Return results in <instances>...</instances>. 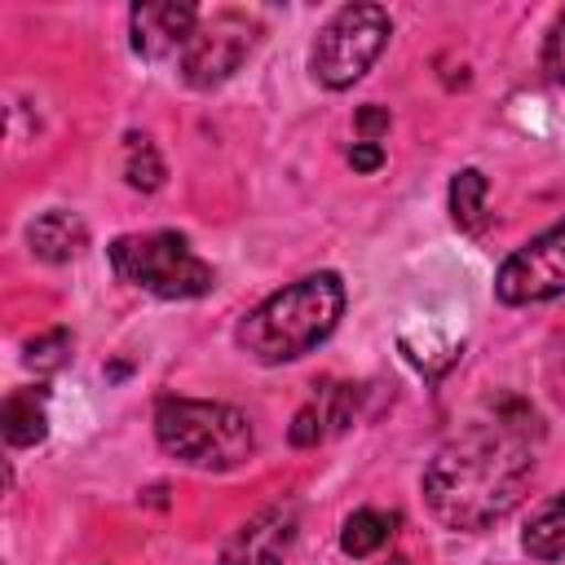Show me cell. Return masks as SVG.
Instances as JSON below:
<instances>
[{
	"instance_id": "obj_1",
	"label": "cell",
	"mask_w": 565,
	"mask_h": 565,
	"mask_svg": "<svg viewBox=\"0 0 565 565\" xmlns=\"http://www.w3.org/2000/svg\"><path fill=\"white\" fill-rule=\"evenodd\" d=\"M539 415L521 397H503L494 406V419L468 424L459 437H450L424 468V503L446 530H486L503 521L530 477H534V446L539 441Z\"/></svg>"
},
{
	"instance_id": "obj_6",
	"label": "cell",
	"mask_w": 565,
	"mask_h": 565,
	"mask_svg": "<svg viewBox=\"0 0 565 565\" xmlns=\"http://www.w3.org/2000/svg\"><path fill=\"white\" fill-rule=\"evenodd\" d=\"M260 40V22L238 13V9H221L212 18H203L190 35V44L177 57V71L190 88H216L225 84L256 49Z\"/></svg>"
},
{
	"instance_id": "obj_20",
	"label": "cell",
	"mask_w": 565,
	"mask_h": 565,
	"mask_svg": "<svg viewBox=\"0 0 565 565\" xmlns=\"http://www.w3.org/2000/svg\"><path fill=\"white\" fill-rule=\"evenodd\" d=\"M349 163H353V172H375V168L384 163V150H380V141H353V150H349Z\"/></svg>"
},
{
	"instance_id": "obj_17",
	"label": "cell",
	"mask_w": 565,
	"mask_h": 565,
	"mask_svg": "<svg viewBox=\"0 0 565 565\" xmlns=\"http://www.w3.org/2000/svg\"><path fill=\"white\" fill-rule=\"evenodd\" d=\"M327 433H331V424H327V415H322L318 402H309V406L296 411V419H291V446H318Z\"/></svg>"
},
{
	"instance_id": "obj_16",
	"label": "cell",
	"mask_w": 565,
	"mask_h": 565,
	"mask_svg": "<svg viewBox=\"0 0 565 565\" xmlns=\"http://www.w3.org/2000/svg\"><path fill=\"white\" fill-rule=\"evenodd\" d=\"M66 358H71V335L66 331H49V335L26 340V366H35L40 375L66 366Z\"/></svg>"
},
{
	"instance_id": "obj_10",
	"label": "cell",
	"mask_w": 565,
	"mask_h": 565,
	"mask_svg": "<svg viewBox=\"0 0 565 565\" xmlns=\"http://www.w3.org/2000/svg\"><path fill=\"white\" fill-rule=\"evenodd\" d=\"M26 243H31V252H35L40 260L62 265V260H75V256L84 252L88 230H84V221H79L75 212L53 207V212H40V216L26 225Z\"/></svg>"
},
{
	"instance_id": "obj_2",
	"label": "cell",
	"mask_w": 565,
	"mask_h": 565,
	"mask_svg": "<svg viewBox=\"0 0 565 565\" xmlns=\"http://www.w3.org/2000/svg\"><path fill=\"white\" fill-rule=\"evenodd\" d=\"M340 313H344V282L340 274L318 269L265 296L256 309H247L243 322L234 327V344L260 366L296 362L335 331Z\"/></svg>"
},
{
	"instance_id": "obj_7",
	"label": "cell",
	"mask_w": 565,
	"mask_h": 565,
	"mask_svg": "<svg viewBox=\"0 0 565 565\" xmlns=\"http://www.w3.org/2000/svg\"><path fill=\"white\" fill-rule=\"evenodd\" d=\"M494 296L503 305H539L565 296V221H556L499 265Z\"/></svg>"
},
{
	"instance_id": "obj_13",
	"label": "cell",
	"mask_w": 565,
	"mask_h": 565,
	"mask_svg": "<svg viewBox=\"0 0 565 565\" xmlns=\"http://www.w3.org/2000/svg\"><path fill=\"white\" fill-rule=\"evenodd\" d=\"M393 525H397V512H380V508H358L349 521H344V530H340V547H344V556H353V561H362V556H371V552H380L388 539H393Z\"/></svg>"
},
{
	"instance_id": "obj_5",
	"label": "cell",
	"mask_w": 565,
	"mask_h": 565,
	"mask_svg": "<svg viewBox=\"0 0 565 565\" xmlns=\"http://www.w3.org/2000/svg\"><path fill=\"white\" fill-rule=\"evenodd\" d=\"M393 35V18L380 4H344L327 18V26L318 31L313 49H309V71L318 84L327 88H349L358 84L375 57L384 53Z\"/></svg>"
},
{
	"instance_id": "obj_8",
	"label": "cell",
	"mask_w": 565,
	"mask_h": 565,
	"mask_svg": "<svg viewBox=\"0 0 565 565\" xmlns=\"http://www.w3.org/2000/svg\"><path fill=\"white\" fill-rule=\"evenodd\" d=\"M296 530H300L296 503H269L234 530L216 565H282L296 543Z\"/></svg>"
},
{
	"instance_id": "obj_18",
	"label": "cell",
	"mask_w": 565,
	"mask_h": 565,
	"mask_svg": "<svg viewBox=\"0 0 565 565\" xmlns=\"http://www.w3.org/2000/svg\"><path fill=\"white\" fill-rule=\"evenodd\" d=\"M543 71H547L552 84L565 88V13L552 22V31H547V40H543Z\"/></svg>"
},
{
	"instance_id": "obj_11",
	"label": "cell",
	"mask_w": 565,
	"mask_h": 565,
	"mask_svg": "<svg viewBox=\"0 0 565 565\" xmlns=\"http://www.w3.org/2000/svg\"><path fill=\"white\" fill-rule=\"evenodd\" d=\"M0 424H4V441L9 446H35V441H44V433H49L44 388H13L4 397Z\"/></svg>"
},
{
	"instance_id": "obj_15",
	"label": "cell",
	"mask_w": 565,
	"mask_h": 565,
	"mask_svg": "<svg viewBox=\"0 0 565 565\" xmlns=\"http://www.w3.org/2000/svg\"><path fill=\"white\" fill-rule=\"evenodd\" d=\"M486 194H490V181L477 168L455 172V181H450V216H455L459 230H481V221H486Z\"/></svg>"
},
{
	"instance_id": "obj_14",
	"label": "cell",
	"mask_w": 565,
	"mask_h": 565,
	"mask_svg": "<svg viewBox=\"0 0 565 565\" xmlns=\"http://www.w3.org/2000/svg\"><path fill=\"white\" fill-rule=\"evenodd\" d=\"M124 181L132 190H141V194L163 185V159H159V150H154V141L146 132H128L124 137Z\"/></svg>"
},
{
	"instance_id": "obj_9",
	"label": "cell",
	"mask_w": 565,
	"mask_h": 565,
	"mask_svg": "<svg viewBox=\"0 0 565 565\" xmlns=\"http://www.w3.org/2000/svg\"><path fill=\"white\" fill-rule=\"evenodd\" d=\"M128 26H132V49L150 62H163V57H181V49L199 26V9L190 0H146L132 4Z\"/></svg>"
},
{
	"instance_id": "obj_12",
	"label": "cell",
	"mask_w": 565,
	"mask_h": 565,
	"mask_svg": "<svg viewBox=\"0 0 565 565\" xmlns=\"http://www.w3.org/2000/svg\"><path fill=\"white\" fill-rule=\"evenodd\" d=\"M521 547L534 561H561L565 556V490H556L552 499H543L521 534Z\"/></svg>"
},
{
	"instance_id": "obj_3",
	"label": "cell",
	"mask_w": 565,
	"mask_h": 565,
	"mask_svg": "<svg viewBox=\"0 0 565 565\" xmlns=\"http://www.w3.org/2000/svg\"><path fill=\"white\" fill-rule=\"evenodd\" d=\"M154 437L172 459L203 472H230L256 450L252 419L230 402L163 397L154 406Z\"/></svg>"
},
{
	"instance_id": "obj_4",
	"label": "cell",
	"mask_w": 565,
	"mask_h": 565,
	"mask_svg": "<svg viewBox=\"0 0 565 565\" xmlns=\"http://www.w3.org/2000/svg\"><path fill=\"white\" fill-rule=\"evenodd\" d=\"M110 269L124 282H132L159 300H190V296H207L216 287V269L177 230L115 238L110 243Z\"/></svg>"
},
{
	"instance_id": "obj_19",
	"label": "cell",
	"mask_w": 565,
	"mask_h": 565,
	"mask_svg": "<svg viewBox=\"0 0 565 565\" xmlns=\"http://www.w3.org/2000/svg\"><path fill=\"white\" fill-rule=\"evenodd\" d=\"M388 124H393L388 106H362V110L353 115V128H358L362 141H380V137L388 132Z\"/></svg>"
}]
</instances>
